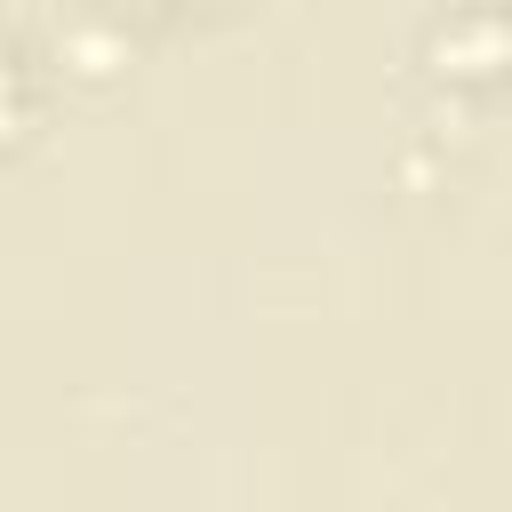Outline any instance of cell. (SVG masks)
Here are the masks:
<instances>
[{
	"mask_svg": "<svg viewBox=\"0 0 512 512\" xmlns=\"http://www.w3.org/2000/svg\"><path fill=\"white\" fill-rule=\"evenodd\" d=\"M8 120H16V56L0 48V128H8Z\"/></svg>",
	"mask_w": 512,
	"mask_h": 512,
	"instance_id": "6da1fadb",
	"label": "cell"
}]
</instances>
